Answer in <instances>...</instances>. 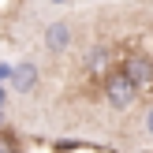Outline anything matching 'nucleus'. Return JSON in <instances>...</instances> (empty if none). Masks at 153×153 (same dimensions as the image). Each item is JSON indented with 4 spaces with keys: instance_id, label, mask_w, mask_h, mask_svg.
<instances>
[{
    "instance_id": "7ed1b4c3",
    "label": "nucleus",
    "mask_w": 153,
    "mask_h": 153,
    "mask_svg": "<svg viewBox=\"0 0 153 153\" xmlns=\"http://www.w3.org/2000/svg\"><path fill=\"white\" fill-rule=\"evenodd\" d=\"M34 86H37V67L34 64H19L11 71V90L15 94H30Z\"/></svg>"
},
{
    "instance_id": "423d86ee",
    "label": "nucleus",
    "mask_w": 153,
    "mask_h": 153,
    "mask_svg": "<svg viewBox=\"0 0 153 153\" xmlns=\"http://www.w3.org/2000/svg\"><path fill=\"white\" fill-rule=\"evenodd\" d=\"M146 131H149V134H153V108H149V112H146Z\"/></svg>"
},
{
    "instance_id": "0eeeda50",
    "label": "nucleus",
    "mask_w": 153,
    "mask_h": 153,
    "mask_svg": "<svg viewBox=\"0 0 153 153\" xmlns=\"http://www.w3.org/2000/svg\"><path fill=\"white\" fill-rule=\"evenodd\" d=\"M0 105H4V90H0Z\"/></svg>"
},
{
    "instance_id": "f257e3e1",
    "label": "nucleus",
    "mask_w": 153,
    "mask_h": 153,
    "mask_svg": "<svg viewBox=\"0 0 153 153\" xmlns=\"http://www.w3.org/2000/svg\"><path fill=\"white\" fill-rule=\"evenodd\" d=\"M134 97H138V86H134L123 71L105 79V101H108L112 108H127V105H134Z\"/></svg>"
},
{
    "instance_id": "f03ea898",
    "label": "nucleus",
    "mask_w": 153,
    "mask_h": 153,
    "mask_svg": "<svg viewBox=\"0 0 153 153\" xmlns=\"http://www.w3.org/2000/svg\"><path fill=\"white\" fill-rule=\"evenodd\" d=\"M123 75H127L138 90H149V86H153V60L142 56V52H138V56H127V60H123Z\"/></svg>"
},
{
    "instance_id": "39448f33",
    "label": "nucleus",
    "mask_w": 153,
    "mask_h": 153,
    "mask_svg": "<svg viewBox=\"0 0 153 153\" xmlns=\"http://www.w3.org/2000/svg\"><path fill=\"white\" fill-rule=\"evenodd\" d=\"M105 60H108V49H94V52H90V67H94V71L105 64Z\"/></svg>"
},
{
    "instance_id": "20e7f679",
    "label": "nucleus",
    "mask_w": 153,
    "mask_h": 153,
    "mask_svg": "<svg viewBox=\"0 0 153 153\" xmlns=\"http://www.w3.org/2000/svg\"><path fill=\"white\" fill-rule=\"evenodd\" d=\"M67 41H71V26H67V22H52V26L45 30V45H49L52 52L67 49Z\"/></svg>"
}]
</instances>
